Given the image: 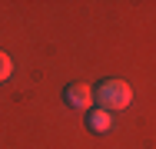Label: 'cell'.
Masks as SVG:
<instances>
[{"label":"cell","mask_w":156,"mask_h":149,"mask_svg":"<svg viewBox=\"0 0 156 149\" xmlns=\"http://www.w3.org/2000/svg\"><path fill=\"white\" fill-rule=\"evenodd\" d=\"M93 99L100 103V109L116 113V109H126V106L133 103V86L123 83V80H103V83L96 86Z\"/></svg>","instance_id":"obj_1"},{"label":"cell","mask_w":156,"mask_h":149,"mask_svg":"<svg viewBox=\"0 0 156 149\" xmlns=\"http://www.w3.org/2000/svg\"><path fill=\"white\" fill-rule=\"evenodd\" d=\"M63 99H66L70 109L90 113V106H93V89L87 86V83H70V86L63 89Z\"/></svg>","instance_id":"obj_2"},{"label":"cell","mask_w":156,"mask_h":149,"mask_svg":"<svg viewBox=\"0 0 156 149\" xmlns=\"http://www.w3.org/2000/svg\"><path fill=\"white\" fill-rule=\"evenodd\" d=\"M87 129L90 133H106V129H113V116L106 109H90L87 113Z\"/></svg>","instance_id":"obj_3"},{"label":"cell","mask_w":156,"mask_h":149,"mask_svg":"<svg viewBox=\"0 0 156 149\" xmlns=\"http://www.w3.org/2000/svg\"><path fill=\"white\" fill-rule=\"evenodd\" d=\"M10 73H13V60L0 50V83H3V80H10Z\"/></svg>","instance_id":"obj_4"}]
</instances>
